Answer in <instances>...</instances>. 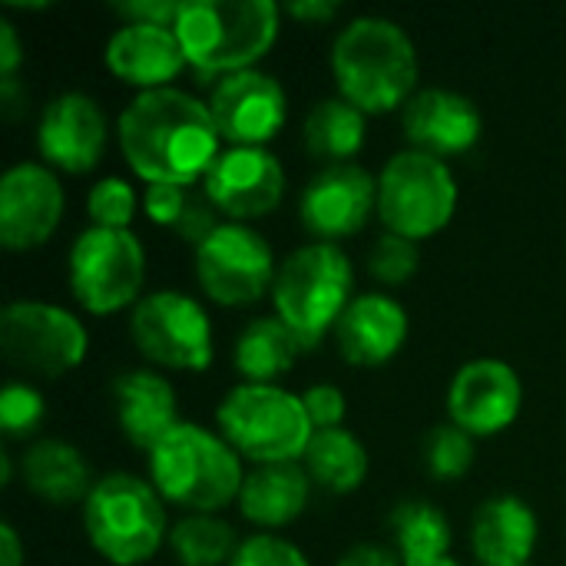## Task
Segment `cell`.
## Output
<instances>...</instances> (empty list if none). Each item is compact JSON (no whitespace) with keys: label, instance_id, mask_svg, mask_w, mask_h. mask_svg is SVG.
I'll return each mask as SVG.
<instances>
[{"label":"cell","instance_id":"obj_12","mask_svg":"<svg viewBox=\"0 0 566 566\" xmlns=\"http://www.w3.org/2000/svg\"><path fill=\"white\" fill-rule=\"evenodd\" d=\"M272 245L245 222H222L196 249V279L202 292L229 308L259 302L275 285Z\"/></svg>","mask_w":566,"mask_h":566},{"label":"cell","instance_id":"obj_18","mask_svg":"<svg viewBox=\"0 0 566 566\" xmlns=\"http://www.w3.org/2000/svg\"><path fill=\"white\" fill-rule=\"evenodd\" d=\"M106 113L103 106L80 90L53 96L36 123L40 156L63 172H90L106 149Z\"/></svg>","mask_w":566,"mask_h":566},{"label":"cell","instance_id":"obj_31","mask_svg":"<svg viewBox=\"0 0 566 566\" xmlns=\"http://www.w3.org/2000/svg\"><path fill=\"white\" fill-rule=\"evenodd\" d=\"M424 464L434 481H461L474 468V438L458 424H434L424 434Z\"/></svg>","mask_w":566,"mask_h":566},{"label":"cell","instance_id":"obj_14","mask_svg":"<svg viewBox=\"0 0 566 566\" xmlns=\"http://www.w3.org/2000/svg\"><path fill=\"white\" fill-rule=\"evenodd\" d=\"M66 209L56 172L43 163H17L0 179V245L30 252L43 245Z\"/></svg>","mask_w":566,"mask_h":566},{"label":"cell","instance_id":"obj_6","mask_svg":"<svg viewBox=\"0 0 566 566\" xmlns=\"http://www.w3.org/2000/svg\"><path fill=\"white\" fill-rule=\"evenodd\" d=\"M83 527L103 560L139 566L166 541V507L149 481L113 471L83 501Z\"/></svg>","mask_w":566,"mask_h":566},{"label":"cell","instance_id":"obj_35","mask_svg":"<svg viewBox=\"0 0 566 566\" xmlns=\"http://www.w3.org/2000/svg\"><path fill=\"white\" fill-rule=\"evenodd\" d=\"M229 566H308V560L292 541L275 534H255L239 544Z\"/></svg>","mask_w":566,"mask_h":566},{"label":"cell","instance_id":"obj_41","mask_svg":"<svg viewBox=\"0 0 566 566\" xmlns=\"http://www.w3.org/2000/svg\"><path fill=\"white\" fill-rule=\"evenodd\" d=\"M289 13L302 23H328L338 13V3L335 0H298V3H289Z\"/></svg>","mask_w":566,"mask_h":566},{"label":"cell","instance_id":"obj_36","mask_svg":"<svg viewBox=\"0 0 566 566\" xmlns=\"http://www.w3.org/2000/svg\"><path fill=\"white\" fill-rule=\"evenodd\" d=\"M302 405H305V415H308L315 431L342 428L345 411H348L345 391L335 385H312L308 391H302Z\"/></svg>","mask_w":566,"mask_h":566},{"label":"cell","instance_id":"obj_34","mask_svg":"<svg viewBox=\"0 0 566 566\" xmlns=\"http://www.w3.org/2000/svg\"><path fill=\"white\" fill-rule=\"evenodd\" d=\"M46 415L43 395L27 381H7L0 391V431L7 438H27Z\"/></svg>","mask_w":566,"mask_h":566},{"label":"cell","instance_id":"obj_42","mask_svg":"<svg viewBox=\"0 0 566 566\" xmlns=\"http://www.w3.org/2000/svg\"><path fill=\"white\" fill-rule=\"evenodd\" d=\"M0 566H23V544L13 524H0Z\"/></svg>","mask_w":566,"mask_h":566},{"label":"cell","instance_id":"obj_44","mask_svg":"<svg viewBox=\"0 0 566 566\" xmlns=\"http://www.w3.org/2000/svg\"><path fill=\"white\" fill-rule=\"evenodd\" d=\"M434 566H461V564H454V560L448 557V560H441V564H434Z\"/></svg>","mask_w":566,"mask_h":566},{"label":"cell","instance_id":"obj_4","mask_svg":"<svg viewBox=\"0 0 566 566\" xmlns=\"http://www.w3.org/2000/svg\"><path fill=\"white\" fill-rule=\"evenodd\" d=\"M279 20L282 10L272 0H192L182 3L172 30L186 63L202 76H229L252 70L272 50Z\"/></svg>","mask_w":566,"mask_h":566},{"label":"cell","instance_id":"obj_19","mask_svg":"<svg viewBox=\"0 0 566 566\" xmlns=\"http://www.w3.org/2000/svg\"><path fill=\"white\" fill-rule=\"evenodd\" d=\"M401 126L411 149L444 159L468 153L481 139L484 119L471 96L448 86H424L405 103Z\"/></svg>","mask_w":566,"mask_h":566},{"label":"cell","instance_id":"obj_33","mask_svg":"<svg viewBox=\"0 0 566 566\" xmlns=\"http://www.w3.org/2000/svg\"><path fill=\"white\" fill-rule=\"evenodd\" d=\"M86 212L99 229H129L136 216V189L119 176H106L90 189Z\"/></svg>","mask_w":566,"mask_h":566},{"label":"cell","instance_id":"obj_5","mask_svg":"<svg viewBox=\"0 0 566 566\" xmlns=\"http://www.w3.org/2000/svg\"><path fill=\"white\" fill-rule=\"evenodd\" d=\"M352 259L335 242H308L295 249L275 272L272 302L275 315L312 352L352 305Z\"/></svg>","mask_w":566,"mask_h":566},{"label":"cell","instance_id":"obj_24","mask_svg":"<svg viewBox=\"0 0 566 566\" xmlns=\"http://www.w3.org/2000/svg\"><path fill=\"white\" fill-rule=\"evenodd\" d=\"M308 497L312 478L305 464H255L239 491V511L255 527H285L308 507Z\"/></svg>","mask_w":566,"mask_h":566},{"label":"cell","instance_id":"obj_32","mask_svg":"<svg viewBox=\"0 0 566 566\" xmlns=\"http://www.w3.org/2000/svg\"><path fill=\"white\" fill-rule=\"evenodd\" d=\"M421 252L415 239L385 232L375 239V245L368 249V272L381 282V285H401L418 272Z\"/></svg>","mask_w":566,"mask_h":566},{"label":"cell","instance_id":"obj_28","mask_svg":"<svg viewBox=\"0 0 566 566\" xmlns=\"http://www.w3.org/2000/svg\"><path fill=\"white\" fill-rule=\"evenodd\" d=\"M302 464H305L312 484H318L332 494H348V491L361 488L368 478V451L348 428L315 431L302 454Z\"/></svg>","mask_w":566,"mask_h":566},{"label":"cell","instance_id":"obj_30","mask_svg":"<svg viewBox=\"0 0 566 566\" xmlns=\"http://www.w3.org/2000/svg\"><path fill=\"white\" fill-rule=\"evenodd\" d=\"M172 557L182 566H222L232 564L239 541L232 524L216 514H189L169 531Z\"/></svg>","mask_w":566,"mask_h":566},{"label":"cell","instance_id":"obj_22","mask_svg":"<svg viewBox=\"0 0 566 566\" xmlns=\"http://www.w3.org/2000/svg\"><path fill=\"white\" fill-rule=\"evenodd\" d=\"M113 408L119 431L129 444L143 448L146 454L176 428V391L172 385L153 368H129L113 378Z\"/></svg>","mask_w":566,"mask_h":566},{"label":"cell","instance_id":"obj_16","mask_svg":"<svg viewBox=\"0 0 566 566\" xmlns=\"http://www.w3.org/2000/svg\"><path fill=\"white\" fill-rule=\"evenodd\" d=\"M524 388L517 371L501 358H474L458 368L448 388L451 424L471 438H491L507 431L521 415Z\"/></svg>","mask_w":566,"mask_h":566},{"label":"cell","instance_id":"obj_2","mask_svg":"<svg viewBox=\"0 0 566 566\" xmlns=\"http://www.w3.org/2000/svg\"><path fill=\"white\" fill-rule=\"evenodd\" d=\"M332 73L361 113H391L418 93V50L388 17H355L332 46Z\"/></svg>","mask_w":566,"mask_h":566},{"label":"cell","instance_id":"obj_29","mask_svg":"<svg viewBox=\"0 0 566 566\" xmlns=\"http://www.w3.org/2000/svg\"><path fill=\"white\" fill-rule=\"evenodd\" d=\"M388 527L395 537V554L405 566H434L448 560L451 527L448 517L428 501H401L388 514Z\"/></svg>","mask_w":566,"mask_h":566},{"label":"cell","instance_id":"obj_21","mask_svg":"<svg viewBox=\"0 0 566 566\" xmlns=\"http://www.w3.org/2000/svg\"><path fill=\"white\" fill-rule=\"evenodd\" d=\"M103 60L113 76L129 86H139V93L169 86V80H176L186 66V53L176 30L159 23H123L106 40Z\"/></svg>","mask_w":566,"mask_h":566},{"label":"cell","instance_id":"obj_3","mask_svg":"<svg viewBox=\"0 0 566 566\" xmlns=\"http://www.w3.org/2000/svg\"><path fill=\"white\" fill-rule=\"evenodd\" d=\"M149 478L163 501L186 507L189 514H216L239 501L245 484L242 458L222 434L202 424H176L149 451Z\"/></svg>","mask_w":566,"mask_h":566},{"label":"cell","instance_id":"obj_43","mask_svg":"<svg viewBox=\"0 0 566 566\" xmlns=\"http://www.w3.org/2000/svg\"><path fill=\"white\" fill-rule=\"evenodd\" d=\"M10 478H13V461L7 451H0V484H10Z\"/></svg>","mask_w":566,"mask_h":566},{"label":"cell","instance_id":"obj_20","mask_svg":"<svg viewBox=\"0 0 566 566\" xmlns=\"http://www.w3.org/2000/svg\"><path fill=\"white\" fill-rule=\"evenodd\" d=\"M332 335H335L338 355L348 365L375 368V365L391 361L401 352L408 338V312L391 295L365 292L352 298V305L345 308Z\"/></svg>","mask_w":566,"mask_h":566},{"label":"cell","instance_id":"obj_1","mask_svg":"<svg viewBox=\"0 0 566 566\" xmlns=\"http://www.w3.org/2000/svg\"><path fill=\"white\" fill-rule=\"evenodd\" d=\"M116 133L129 169L149 186H196L222 153L209 103L176 86L133 96L119 113Z\"/></svg>","mask_w":566,"mask_h":566},{"label":"cell","instance_id":"obj_7","mask_svg":"<svg viewBox=\"0 0 566 566\" xmlns=\"http://www.w3.org/2000/svg\"><path fill=\"white\" fill-rule=\"evenodd\" d=\"M216 421L232 451L255 464L298 461L315 434L302 395L279 385H235L219 401Z\"/></svg>","mask_w":566,"mask_h":566},{"label":"cell","instance_id":"obj_17","mask_svg":"<svg viewBox=\"0 0 566 566\" xmlns=\"http://www.w3.org/2000/svg\"><path fill=\"white\" fill-rule=\"evenodd\" d=\"M209 113L232 146H265L285 126V90L262 70H239L212 86Z\"/></svg>","mask_w":566,"mask_h":566},{"label":"cell","instance_id":"obj_27","mask_svg":"<svg viewBox=\"0 0 566 566\" xmlns=\"http://www.w3.org/2000/svg\"><path fill=\"white\" fill-rule=\"evenodd\" d=\"M365 116L355 103H348L345 96H328L318 99L302 123V139L305 149L315 159H325L328 166L348 163L352 156L361 153L365 146Z\"/></svg>","mask_w":566,"mask_h":566},{"label":"cell","instance_id":"obj_40","mask_svg":"<svg viewBox=\"0 0 566 566\" xmlns=\"http://www.w3.org/2000/svg\"><path fill=\"white\" fill-rule=\"evenodd\" d=\"M338 566H405L401 557L391 551V547H381V544H358L352 547L348 554H342Z\"/></svg>","mask_w":566,"mask_h":566},{"label":"cell","instance_id":"obj_11","mask_svg":"<svg viewBox=\"0 0 566 566\" xmlns=\"http://www.w3.org/2000/svg\"><path fill=\"white\" fill-rule=\"evenodd\" d=\"M129 332H133L136 348L163 368L202 371L212 361L209 315L186 292L163 289V292L143 295L133 305Z\"/></svg>","mask_w":566,"mask_h":566},{"label":"cell","instance_id":"obj_23","mask_svg":"<svg viewBox=\"0 0 566 566\" xmlns=\"http://www.w3.org/2000/svg\"><path fill=\"white\" fill-rule=\"evenodd\" d=\"M537 534V514L514 494L488 497L471 521V547L484 566H527Z\"/></svg>","mask_w":566,"mask_h":566},{"label":"cell","instance_id":"obj_37","mask_svg":"<svg viewBox=\"0 0 566 566\" xmlns=\"http://www.w3.org/2000/svg\"><path fill=\"white\" fill-rule=\"evenodd\" d=\"M189 192H192V186H176V182H153V186H146L143 206H146L149 222H156V226L172 232L179 212L186 209Z\"/></svg>","mask_w":566,"mask_h":566},{"label":"cell","instance_id":"obj_10","mask_svg":"<svg viewBox=\"0 0 566 566\" xmlns=\"http://www.w3.org/2000/svg\"><path fill=\"white\" fill-rule=\"evenodd\" d=\"M86 328L70 308L20 298L0 312V355L27 375L63 378L86 358Z\"/></svg>","mask_w":566,"mask_h":566},{"label":"cell","instance_id":"obj_26","mask_svg":"<svg viewBox=\"0 0 566 566\" xmlns=\"http://www.w3.org/2000/svg\"><path fill=\"white\" fill-rule=\"evenodd\" d=\"M302 352V342L279 315H262L239 332L232 361L249 385H275Z\"/></svg>","mask_w":566,"mask_h":566},{"label":"cell","instance_id":"obj_9","mask_svg":"<svg viewBox=\"0 0 566 566\" xmlns=\"http://www.w3.org/2000/svg\"><path fill=\"white\" fill-rule=\"evenodd\" d=\"M70 292L93 315H113L139 302L146 282V252L129 229L90 226L70 245Z\"/></svg>","mask_w":566,"mask_h":566},{"label":"cell","instance_id":"obj_8","mask_svg":"<svg viewBox=\"0 0 566 566\" xmlns=\"http://www.w3.org/2000/svg\"><path fill=\"white\" fill-rule=\"evenodd\" d=\"M458 209V182L444 159L421 149L395 153L378 176V216L388 232L428 239L441 232Z\"/></svg>","mask_w":566,"mask_h":566},{"label":"cell","instance_id":"obj_25","mask_svg":"<svg viewBox=\"0 0 566 566\" xmlns=\"http://www.w3.org/2000/svg\"><path fill=\"white\" fill-rule=\"evenodd\" d=\"M20 474L30 494H36L53 507H70L76 501H86L96 484L83 451L63 438H43L30 444L23 451Z\"/></svg>","mask_w":566,"mask_h":566},{"label":"cell","instance_id":"obj_15","mask_svg":"<svg viewBox=\"0 0 566 566\" xmlns=\"http://www.w3.org/2000/svg\"><path fill=\"white\" fill-rule=\"evenodd\" d=\"M371 212H378V179L355 163L318 169L298 199L302 226L318 235V242L361 232Z\"/></svg>","mask_w":566,"mask_h":566},{"label":"cell","instance_id":"obj_38","mask_svg":"<svg viewBox=\"0 0 566 566\" xmlns=\"http://www.w3.org/2000/svg\"><path fill=\"white\" fill-rule=\"evenodd\" d=\"M119 17H126V23H159V27H176L182 3L176 0H126L113 7Z\"/></svg>","mask_w":566,"mask_h":566},{"label":"cell","instance_id":"obj_13","mask_svg":"<svg viewBox=\"0 0 566 566\" xmlns=\"http://www.w3.org/2000/svg\"><path fill=\"white\" fill-rule=\"evenodd\" d=\"M202 189L229 222L262 219L285 196V169L265 146H229L202 179Z\"/></svg>","mask_w":566,"mask_h":566},{"label":"cell","instance_id":"obj_39","mask_svg":"<svg viewBox=\"0 0 566 566\" xmlns=\"http://www.w3.org/2000/svg\"><path fill=\"white\" fill-rule=\"evenodd\" d=\"M20 63H23L20 33L7 17H0V80H13Z\"/></svg>","mask_w":566,"mask_h":566}]
</instances>
